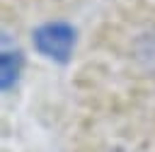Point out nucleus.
<instances>
[{
  "label": "nucleus",
  "instance_id": "nucleus-1",
  "mask_svg": "<svg viewBox=\"0 0 155 152\" xmlns=\"http://www.w3.org/2000/svg\"><path fill=\"white\" fill-rule=\"evenodd\" d=\"M34 43L39 48V53H44L46 58H56V60H65L73 43H75V34L68 24L63 22H51L36 29L34 34Z\"/></svg>",
  "mask_w": 155,
  "mask_h": 152
},
{
  "label": "nucleus",
  "instance_id": "nucleus-2",
  "mask_svg": "<svg viewBox=\"0 0 155 152\" xmlns=\"http://www.w3.org/2000/svg\"><path fill=\"white\" fill-rule=\"evenodd\" d=\"M136 58L143 63L145 70H155V31L143 34L136 41Z\"/></svg>",
  "mask_w": 155,
  "mask_h": 152
}]
</instances>
